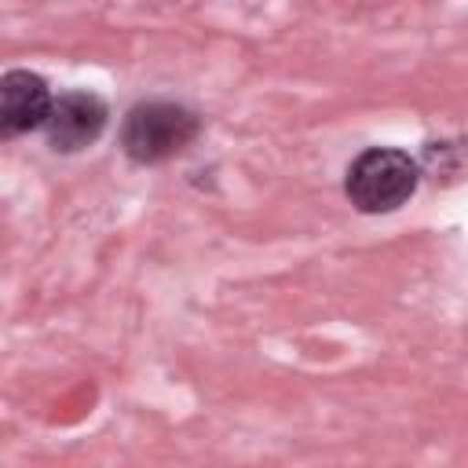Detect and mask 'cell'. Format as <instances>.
<instances>
[{"mask_svg": "<svg viewBox=\"0 0 468 468\" xmlns=\"http://www.w3.org/2000/svg\"><path fill=\"white\" fill-rule=\"evenodd\" d=\"M417 183H420V168L410 154L395 146H373L351 161L344 190L358 212L377 216V212H395L399 205H406Z\"/></svg>", "mask_w": 468, "mask_h": 468, "instance_id": "obj_2", "label": "cell"}, {"mask_svg": "<svg viewBox=\"0 0 468 468\" xmlns=\"http://www.w3.org/2000/svg\"><path fill=\"white\" fill-rule=\"evenodd\" d=\"M51 91L44 84L40 73L33 69H7L0 77V132L22 135L33 128H44L48 113H51Z\"/></svg>", "mask_w": 468, "mask_h": 468, "instance_id": "obj_4", "label": "cell"}, {"mask_svg": "<svg viewBox=\"0 0 468 468\" xmlns=\"http://www.w3.org/2000/svg\"><path fill=\"white\" fill-rule=\"evenodd\" d=\"M197 132H201V121L194 110H186L183 102L150 99V102H135L124 113L121 150L135 165H157V161H168L179 150H186Z\"/></svg>", "mask_w": 468, "mask_h": 468, "instance_id": "obj_1", "label": "cell"}, {"mask_svg": "<svg viewBox=\"0 0 468 468\" xmlns=\"http://www.w3.org/2000/svg\"><path fill=\"white\" fill-rule=\"evenodd\" d=\"M106 117L110 110L95 91H66L51 102V113L44 121L48 146L58 154H77L102 135Z\"/></svg>", "mask_w": 468, "mask_h": 468, "instance_id": "obj_3", "label": "cell"}]
</instances>
